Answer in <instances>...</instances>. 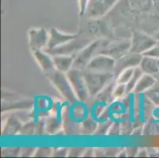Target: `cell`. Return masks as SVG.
Wrapping results in <instances>:
<instances>
[{"mask_svg": "<svg viewBox=\"0 0 159 158\" xmlns=\"http://www.w3.org/2000/svg\"><path fill=\"white\" fill-rule=\"evenodd\" d=\"M82 73L89 97L98 96L115 78L113 73H102L87 69L82 70Z\"/></svg>", "mask_w": 159, "mask_h": 158, "instance_id": "obj_1", "label": "cell"}, {"mask_svg": "<svg viewBox=\"0 0 159 158\" xmlns=\"http://www.w3.org/2000/svg\"><path fill=\"white\" fill-rule=\"evenodd\" d=\"M90 43L89 40L84 38H76L70 40L67 43H64L60 47H56L53 50L45 51L49 55L52 56H59V55H64V56H75L79 53L81 50L86 47Z\"/></svg>", "mask_w": 159, "mask_h": 158, "instance_id": "obj_6", "label": "cell"}, {"mask_svg": "<svg viewBox=\"0 0 159 158\" xmlns=\"http://www.w3.org/2000/svg\"><path fill=\"white\" fill-rule=\"evenodd\" d=\"M78 36L76 34H66L58 31L56 28H52L49 32V39L48 46L44 51H50L56 48L67 43L70 40L76 38Z\"/></svg>", "mask_w": 159, "mask_h": 158, "instance_id": "obj_11", "label": "cell"}, {"mask_svg": "<svg viewBox=\"0 0 159 158\" xmlns=\"http://www.w3.org/2000/svg\"><path fill=\"white\" fill-rule=\"evenodd\" d=\"M130 47H131V41L118 42V43H111V44L105 43L99 51L98 54L106 55L116 60L124 55L128 53Z\"/></svg>", "mask_w": 159, "mask_h": 158, "instance_id": "obj_10", "label": "cell"}, {"mask_svg": "<svg viewBox=\"0 0 159 158\" xmlns=\"http://www.w3.org/2000/svg\"><path fill=\"white\" fill-rule=\"evenodd\" d=\"M53 62H54L55 69L60 72L66 74L73 67L75 56H52Z\"/></svg>", "mask_w": 159, "mask_h": 158, "instance_id": "obj_13", "label": "cell"}, {"mask_svg": "<svg viewBox=\"0 0 159 158\" xmlns=\"http://www.w3.org/2000/svg\"><path fill=\"white\" fill-rule=\"evenodd\" d=\"M29 47L32 52L44 50L48 46L49 33L44 28H32L28 33Z\"/></svg>", "mask_w": 159, "mask_h": 158, "instance_id": "obj_7", "label": "cell"}, {"mask_svg": "<svg viewBox=\"0 0 159 158\" xmlns=\"http://www.w3.org/2000/svg\"><path fill=\"white\" fill-rule=\"evenodd\" d=\"M143 74L144 73L142 71V70L140 69L139 66H137V67L135 68V70H134V74H133L132 77H131L130 81L126 85V94L130 93L131 92H134V89H135L139 80L143 76Z\"/></svg>", "mask_w": 159, "mask_h": 158, "instance_id": "obj_16", "label": "cell"}, {"mask_svg": "<svg viewBox=\"0 0 159 158\" xmlns=\"http://www.w3.org/2000/svg\"><path fill=\"white\" fill-rule=\"evenodd\" d=\"M66 154H68V153L66 152V153H65V149L64 148H62V149H59V152L58 153H53L52 155H54V156H66Z\"/></svg>", "mask_w": 159, "mask_h": 158, "instance_id": "obj_29", "label": "cell"}, {"mask_svg": "<svg viewBox=\"0 0 159 158\" xmlns=\"http://www.w3.org/2000/svg\"><path fill=\"white\" fill-rule=\"evenodd\" d=\"M148 91H150V92H154V93H157L159 94V83L156 84V85H154L153 88H151V89Z\"/></svg>", "mask_w": 159, "mask_h": 158, "instance_id": "obj_30", "label": "cell"}, {"mask_svg": "<svg viewBox=\"0 0 159 158\" xmlns=\"http://www.w3.org/2000/svg\"><path fill=\"white\" fill-rule=\"evenodd\" d=\"M116 86L114 87L112 97L114 98H121L124 94H126V85L125 84L116 83Z\"/></svg>", "mask_w": 159, "mask_h": 158, "instance_id": "obj_20", "label": "cell"}, {"mask_svg": "<svg viewBox=\"0 0 159 158\" xmlns=\"http://www.w3.org/2000/svg\"><path fill=\"white\" fill-rule=\"evenodd\" d=\"M157 63H158V65H159V59H157Z\"/></svg>", "mask_w": 159, "mask_h": 158, "instance_id": "obj_33", "label": "cell"}, {"mask_svg": "<svg viewBox=\"0 0 159 158\" xmlns=\"http://www.w3.org/2000/svg\"><path fill=\"white\" fill-rule=\"evenodd\" d=\"M21 124L16 118L11 117L7 120V124H6L5 128L3 130H8L7 134H15L17 131L21 130Z\"/></svg>", "mask_w": 159, "mask_h": 158, "instance_id": "obj_17", "label": "cell"}, {"mask_svg": "<svg viewBox=\"0 0 159 158\" xmlns=\"http://www.w3.org/2000/svg\"><path fill=\"white\" fill-rule=\"evenodd\" d=\"M111 126H112V123H111V122H107V123H105V124H104V127H103V129H107V130H109V128H110V127ZM100 129H102V128H99V129H98L97 128V130H96V133H95V134H102H102H105V131H107L106 130H103V132H102V130H100Z\"/></svg>", "mask_w": 159, "mask_h": 158, "instance_id": "obj_28", "label": "cell"}, {"mask_svg": "<svg viewBox=\"0 0 159 158\" xmlns=\"http://www.w3.org/2000/svg\"><path fill=\"white\" fill-rule=\"evenodd\" d=\"M53 150L51 148H38L36 150L34 156H48L52 155Z\"/></svg>", "mask_w": 159, "mask_h": 158, "instance_id": "obj_22", "label": "cell"}, {"mask_svg": "<svg viewBox=\"0 0 159 158\" xmlns=\"http://www.w3.org/2000/svg\"><path fill=\"white\" fill-rule=\"evenodd\" d=\"M66 75L78 100L82 102L86 101L89 97V95L86 88L82 70L71 68L68 72H66Z\"/></svg>", "mask_w": 159, "mask_h": 158, "instance_id": "obj_4", "label": "cell"}, {"mask_svg": "<svg viewBox=\"0 0 159 158\" xmlns=\"http://www.w3.org/2000/svg\"><path fill=\"white\" fill-rule=\"evenodd\" d=\"M143 56H152V57L159 59V41L157 42L155 46H154L150 50H149L148 52H146L145 54H143Z\"/></svg>", "mask_w": 159, "mask_h": 158, "instance_id": "obj_23", "label": "cell"}, {"mask_svg": "<svg viewBox=\"0 0 159 158\" xmlns=\"http://www.w3.org/2000/svg\"><path fill=\"white\" fill-rule=\"evenodd\" d=\"M142 58H143V55L134 54V53L128 52L116 59L113 72L115 78L124 70L129 69V68H135L139 66Z\"/></svg>", "mask_w": 159, "mask_h": 158, "instance_id": "obj_9", "label": "cell"}, {"mask_svg": "<svg viewBox=\"0 0 159 158\" xmlns=\"http://www.w3.org/2000/svg\"><path fill=\"white\" fill-rule=\"evenodd\" d=\"M90 0H79V13L81 15L86 12V9L89 6Z\"/></svg>", "mask_w": 159, "mask_h": 158, "instance_id": "obj_25", "label": "cell"}, {"mask_svg": "<svg viewBox=\"0 0 159 158\" xmlns=\"http://www.w3.org/2000/svg\"><path fill=\"white\" fill-rule=\"evenodd\" d=\"M33 56L35 59L40 68L44 73H48L55 70L54 62H53L52 56L49 55L44 50L35 51L33 52Z\"/></svg>", "mask_w": 159, "mask_h": 158, "instance_id": "obj_12", "label": "cell"}, {"mask_svg": "<svg viewBox=\"0 0 159 158\" xmlns=\"http://www.w3.org/2000/svg\"><path fill=\"white\" fill-rule=\"evenodd\" d=\"M157 40L143 33L135 31L132 33L129 52L143 55L156 45Z\"/></svg>", "mask_w": 159, "mask_h": 158, "instance_id": "obj_5", "label": "cell"}, {"mask_svg": "<svg viewBox=\"0 0 159 158\" xmlns=\"http://www.w3.org/2000/svg\"><path fill=\"white\" fill-rule=\"evenodd\" d=\"M116 59L103 54L95 56L88 63L86 69L102 73H113Z\"/></svg>", "mask_w": 159, "mask_h": 158, "instance_id": "obj_8", "label": "cell"}, {"mask_svg": "<svg viewBox=\"0 0 159 158\" xmlns=\"http://www.w3.org/2000/svg\"><path fill=\"white\" fill-rule=\"evenodd\" d=\"M35 148H21L20 155L21 156H30L34 154Z\"/></svg>", "mask_w": 159, "mask_h": 158, "instance_id": "obj_27", "label": "cell"}, {"mask_svg": "<svg viewBox=\"0 0 159 158\" xmlns=\"http://www.w3.org/2000/svg\"><path fill=\"white\" fill-rule=\"evenodd\" d=\"M46 75L53 86L57 89L58 92L61 94L63 98L71 102L72 104L78 102L79 100L72 89L70 82L66 78V74L55 69L46 74Z\"/></svg>", "mask_w": 159, "mask_h": 158, "instance_id": "obj_2", "label": "cell"}, {"mask_svg": "<svg viewBox=\"0 0 159 158\" xmlns=\"http://www.w3.org/2000/svg\"><path fill=\"white\" fill-rule=\"evenodd\" d=\"M147 96L148 99L150 100L154 105L159 107V94L157 93L150 92V91H147Z\"/></svg>", "mask_w": 159, "mask_h": 158, "instance_id": "obj_24", "label": "cell"}, {"mask_svg": "<svg viewBox=\"0 0 159 158\" xmlns=\"http://www.w3.org/2000/svg\"><path fill=\"white\" fill-rule=\"evenodd\" d=\"M85 152V148H72L69 150V156H78L80 155H83Z\"/></svg>", "mask_w": 159, "mask_h": 158, "instance_id": "obj_26", "label": "cell"}, {"mask_svg": "<svg viewBox=\"0 0 159 158\" xmlns=\"http://www.w3.org/2000/svg\"><path fill=\"white\" fill-rule=\"evenodd\" d=\"M97 128H98V124L93 119L88 118L82 123V133L85 134H93L94 131H96Z\"/></svg>", "mask_w": 159, "mask_h": 158, "instance_id": "obj_19", "label": "cell"}, {"mask_svg": "<svg viewBox=\"0 0 159 158\" xmlns=\"http://www.w3.org/2000/svg\"><path fill=\"white\" fill-rule=\"evenodd\" d=\"M154 38L157 41H159V30L155 33V35L154 36Z\"/></svg>", "mask_w": 159, "mask_h": 158, "instance_id": "obj_31", "label": "cell"}, {"mask_svg": "<svg viewBox=\"0 0 159 158\" xmlns=\"http://www.w3.org/2000/svg\"><path fill=\"white\" fill-rule=\"evenodd\" d=\"M134 70H135V68H129V69L123 70L121 73H120L116 77V83L127 85V83L129 82L131 77H132L133 74H134Z\"/></svg>", "mask_w": 159, "mask_h": 158, "instance_id": "obj_18", "label": "cell"}, {"mask_svg": "<svg viewBox=\"0 0 159 158\" xmlns=\"http://www.w3.org/2000/svg\"><path fill=\"white\" fill-rule=\"evenodd\" d=\"M157 83V82L154 75L143 74L139 80L138 83L134 89V92L136 93H143L150 90Z\"/></svg>", "mask_w": 159, "mask_h": 158, "instance_id": "obj_15", "label": "cell"}, {"mask_svg": "<svg viewBox=\"0 0 159 158\" xmlns=\"http://www.w3.org/2000/svg\"><path fill=\"white\" fill-rule=\"evenodd\" d=\"M144 74L155 75L159 71V65L157 58L149 56H143L139 66Z\"/></svg>", "mask_w": 159, "mask_h": 158, "instance_id": "obj_14", "label": "cell"}, {"mask_svg": "<svg viewBox=\"0 0 159 158\" xmlns=\"http://www.w3.org/2000/svg\"><path fill=\"white\" fill-rule=\"evenodd\" d=\"M154 77H155V78H156V80H157V83H159V71L157 72V73L155 75H154Z\"/></svg>", "mask_w": 159, "mask_h": 158, "instance_id": "obj_32", "label": "cell"}, {"mask_svg": "<svg viewBox=\"0 0 159 158\" xmlns=\"http://www.w3.org/2000/svg\"><path fill=\"white\" fill-rule=\"evenodd\" d=\"M105 41L101 40H95L86 46V47L81 50L79 53L75 56L73 67L79 70H85L87 66L88 63L94 57L95 53L99 52L102 47L105 44Z\"/></svg>", "mask_w": 159, "mask_h": 158, "instance_id": "obj_3", "label": "cell"}, {"mask_svg": "<svg viewBox=\"0 0 159 158\" xmlns=\"http://www.w3.org/2000/svg\"><path fill=\"white\" fill-rule=\"evenodd\" d=\"M47 128L50 133H54L56 130H59L60 124H59L57 119L55 118V117L48 119L47 121Z\"/></svg>", "mask_w": 159, "mask_h": 158, "instance_id": "obj_21", "label": "cell"}]
</instances>
